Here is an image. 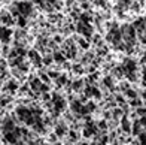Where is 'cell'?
<instances>
[{
	"mask_svg": "<svg viewBox=\"0 0 146 145\" xmlns=\"http://www.w3.org/2000/svg\"><path fill=\"white\" fill-rule=\"evenodd\" d=\"M15 8H17V11L19 12V15H23V17H29L31 12H33L31 3H30V2H25V0L15 3Z\"/></svg>",
	"mask_w": 146,
	"mask_h": 145,
	"instance_id": "obj_1",
	"label": "cell"
},
{
	"mask_svg": "<svg viewBox=\"0 0 146 145\" xmlns=\"http://www.w3.org/2000/svg\"><path fill=\"white\" fill-rule=\"evenodd\" d=\"M2 23H3V25H6V27H9V25H12L14 23H17V19H15V17L12 15V14H9V12H2Z\"/></svg>",
	"mask_w": 146,
	"mask_h": 145,
	"instance_id": "obj_2",
	"label": "cell"
},
{
	"mask_svg": "<svg viewBox=\"0 0 146 145\" xmlns=\"http://www.w3.org/2000/svg\"><path fill=\"white\" fill-rule=\"evenodd\" d=\"M11 36H12V30L9 27H6V25H3L2 27V42H3V45H6L11 41Z\"/></svg>",
	"mask_w": 146,
	"mask_h": 145,
	"instance_id": "obj_3",
	"label": "cell"
},
{
	"mask_svg": "<svg viewBox=\"0 0 146 145\" xmlns=\"http://www.w3.org/2000/svg\"><path fill=\"white\" fill-rule=\"evenodd\" d=\"M17 25L19 29H24L25 25H27V17H23V15H19L17 18Z\"/></svg>",
	"mask_w": 146,
	"mask_h": 145,
	"instance_id": "obj_4",
	"label": "cell"
},
{
	"mask_svg": "<svg viewBox=\"0 0 146 145\" xmlns=\"http://www.w3.org/2000/svg\"><path fill=\"white\" fill-rule=\"evenodd\" d=\"M84 81L82 80H76L75 82L72 84V88H73V91H81L82 90V87H84V84H82Z\"/></svg>",
	"mask_w": 146,
	"mask_h": 145,
	"instance_id": "obj_5",
	"label": "cell"
},
{
	"mask_svg": "<svg viewBox=\"0 0 146 145\" xmlns=\"http://www.w3.org/2000/svg\"><path fill=\"white\" fill-rule=\"evenodd\" d=\"M124 96H125V97H128V99H136V97H139V94H137V91H134V90H131V88H128V90H125V93H124Z\"/></svg>",
	"mask_w": 146,
	"mask_h": 145,
	"instance_id": "obj_6",
	"label": "cell"
},
{
	"mask_svg": "<svg viewBox=\"0 0 146 145\" xmlns=\"http://www.w3.org/2000/svg\"><path fill=\"white\" fill-rule=\"evenodd\" d=\"M55 84H57V87H63V85L67 84V80H66V76L63 75V76L57 78V80H55Z\"/></svg>",
	"mask_w": 146,
	"mask_h": 145,
	"instance_id": "obj_7",
	"label": "cell"
},
{
	"mask_svg": "<svg viewBox=\"0 0 146 145\" xmlns=\"http://www.w3.org/2000/svg\"><path fill=\"white\" fill-rule=\"evenodd\" d=\"M64 60H66V55L60 54V52H54V61H57V63H63Z\"/></svg>",
	"mask_w": 146,
	"mask_h": 145,
	"instance_id": "obj_8",
	"label": "cell"
},
{
	"mask_svg": "<svg viewBox=\"0 0 146 145\" xmlns=\"http://www.w3.org/2000/svg\"><path fill=\"white\" fill-rule=\"evenodd\" d=\"M40 100H42L43 103L52 100V93H42V94H40Z\"/></svg>",
	"mask_w": 146,
	"mask_h": 145,
	"instance_id": "obj_9",
	"label": "cell"
},
{
	"mask_svg": "<svg viewBox=\"0 0 146 145\" xmlns=\"http://www.w3.org/2000/svg\"><path fill=\"white\" fill-rule=\"evenodd\" d=\"M115 100L118 102L119 106H121V105H124V103H127V102H125V97H124L122 94H116V96H115Z\"/></svg>",
	"mask_w": 146,
	"mask_h": 145,
	"instance_id": "obj_10",
	"label": "cell"
},
{
	"mask_svg": "<svg viewBox=\"0 0 146 145\" xmlns=\"http://www.w3.org/2000/svg\"><path fill=\"white\" fill-rule=\"evenodd\" d=\"M136 112L139 117H146V106H140V108H137L136 109Z\"/></svg>",
	"mask_w": 146,
	"mask_h": 145,
	"instance_id": "obj_11",
	"label": "cell"
},
{
	"mask_svg": "<svg viewBox=\"0 0 146 145\" xmlns=\"http://www.w3.org/2000/svg\"><path fill=\"white\" fill-rule=\"evenodd\" d=\"M91 19H92V18H91L90 14H82V15H81V21H84V23H88V24H90Z\"/></svg>",
	"mask_w": 146,
	"mask_h": 145,
	"instance_id": "obj_12",
	"label": "cell"
},
{
	"mask_svg": "<svg viewBox=\"0 0 146 145\" xmlns=\"http://www.w3.org/2000/svg\"><path fill=\"white\" fill-rule=\"evenodd\" d=\"M52 60H54V57H49V55H48V57H45L42 61H43V64H51Z\"/></svg>",
	"mask_w": 146,
	"mask_h": 145,
	"instance_id": "obj_13",
	"label": "cell"
},
{
	"mask_svg": "<svg viewBox=\"0 0 146 145\" xmlns=\"http://www.w3.org/2000/svg\"><path fill=\"white\" fill-rule=\"evenodd\" d=\"M73 72H76V74H82V66H73Z\"/></svg>",
	"mask_w": 146,
	"mask_h": 145,
	"instance_id": "obj_14",
	"label": "cell"
},
{
	"mask_svg": "<svg viewBox=\"0 0 146 145\" xmlns=\"http://www.w3.org/2000/svg\"><path fill=\"white\" fill-rule=\"evenodd\" d=\"M139 96H140V97L143 99V100H146V90H143V91H142V93L139 94Z\"/></svg>",
	"mask_w": 146,
	"mask_h": 145,
	"instance_id": "obj_15",
	"label": "cell"
},
{
	"mask_svg": "<svg viewBox=\"0 0 146 145\" xmlns=\"http://www.w3.org/2000/svg\"><path fill=\"white\" fill-rule=\"evenodd\" d=\"M3 2H8V0H3Z\"/></svg>",
	"mask_w": 146,
	"mask_h": 145,
	"instance_id": "obj_16",
	"label": "cell"
}]
</instances>
